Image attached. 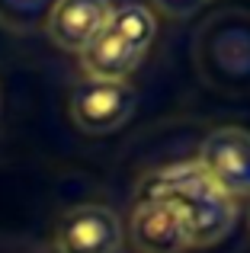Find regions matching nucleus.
I'll return each instance as SVG.
<instances>
[{"instance_id": "nucleus-1", "label": "nucleus", "mask_w": 250, "mask_h": 253, "mask_svg": "<svg viewBox=\"0 0 250 253\" xmlns=\"http://www.w3.org/2000/svg\"><path fill=\"white\" fill-rule=\"evenodd\" d=\"M138 199H161L170 202L180 211L183 224H186L189 250L193 247H215L231 234L234 221H238V202L228 199L199 164H173V167L154 170L141 176L138 183Z\"/></svg>"}, {"instance_id": "nucleus-2", "label": "nucleus", "mask_w": 250, "mask_h": 253, "mask_svg": "<svg viewBox=\"0 0 250 253\" xmlns=\"http://www.w3.org/2000/svg\"><path fill=\"white\" fill-rule=\"evenodd\" d=\"M193 68L218 93H250V10L225 6L206 16L193 36Z\"/></svg>"}, {"instance_id": "nucleus-3", "label": "nucleus", "mask_w": 250, "mask_h": 253, "mask_svg": "<svg viewBox=\"0 0 250 253\" xmlns=\"http://www.w3.org/2000/svg\"><path fill=\"white\" fill-rule=\"evenodd\" d=\"M157 36V16L144 3L113 6L106 29L81 55V68L87 81L96 84H125L131 71L144 61Z\"/></svg>"}, {"instance_id": "nucleus-4", "label": "nucleus", "mask_w": 250, "mask_h": 253, "mask_svg": "<svg viewBox=\"0 0 250 253\" xmlns=\"http://www.w3.org/2000/svg\"><path fill=\"white\" fill-rule=\"evenodd\" d=\"M199 170L228 199H250V131L241 125L212 128L199 144Z\"/></svg>"}, {"instance_id": "nucleus-5", "label": "nucleus", "mask_w": 250, "mask_h": 253, "mask_svg": "<svg viewBox=\"0 0 250 253\" xmlns=\"http://www.w3.org/2000/svg\"><path fill=\"white\" fill-rule=\"evenodd\" d=\"M125 228L109 205L81 202L61 215L51 237L55 253H119Z\"/></svg>"}, {"instance_id": "nucleus-6", "label": "nucleus", "mask_w": 250, "mask_h": 253, "mask_svg": "<svg viewBox=\"0 0 250 253\" xmlns=\"http://www.w3.org/2000/svg\"><path fill=\"white\" fill-rule=\"evenodd\" d=\"M138 106V93L128 81L125 84H96L81 81L71 90V122L83 135H113L119 131Z\"/></svg>"}, {"instance_id": "nucleus-7", "label": "nucleus", "mask_w": 250, "mask_h": 253, "mask_svg": "<svg viewBox=\"0 0 250 253\" xmlns=\"http://www.w3.org/2000/svg\"><path fill=\"white\" fill-rule=\"evenodd\" d=\"M113 16L109 0H55L42 32L68 55H83Z\"/></svg>"}, {"instance_id": "nucleus-8", "label": "nucleus", "mask_w": 250, "mask_h": 253, "mask_svg": "<svg viewBox=\"0 0 250 253\" xmlns=\"http://www.w3.org/2000/svg\"><path fill=\"white\" fill-rule=\"evenodd\" d=\"M125 237L138 253H186L189 237L180 211L161 199H135Z\"/></svg>"}, {"instance_id": "nucleus-9", "label": "nucleus", "mask_w": 250, "mask_h": 253, "mask_svg": "<svg viewBox=\"0 0 250 253\" xmlns=\"http://www.w3.org/2000/svg\"><path fill=\"white\" fill-rule=\"evenodd\" d=\"M51 6L55 0H0V29L16 32V36L39 32Z\"/></svg>"}, {"instance_id": "nucleus-10", "label": "nucleus", "mask_w": 250, "mask_h": 253, "mask_svg": "<svg viewBox=\"0 0 250 253\" xmlns=\"http://www.w3.org/2000/svg\"><path fill=\"white\" fill-rule=\"evenodd\" d=\"M206 3H212V0H151L148 10L154 16H164V19H189Z\"/></svg>"}, {"instance_id": "nucleus-11", "label": "nucleus", "mask_w": 250, "mask_h": 253, "mask_svg": "<svg viewBox=\"0 0 250 253\" xmlns=\"http://www.w3.org/2000/svg\"><path fill=\"white\" fill-rule=\"evenodd\" d=\"M247 231H250V215H247Z\"/></svg>"}]
</instances>
